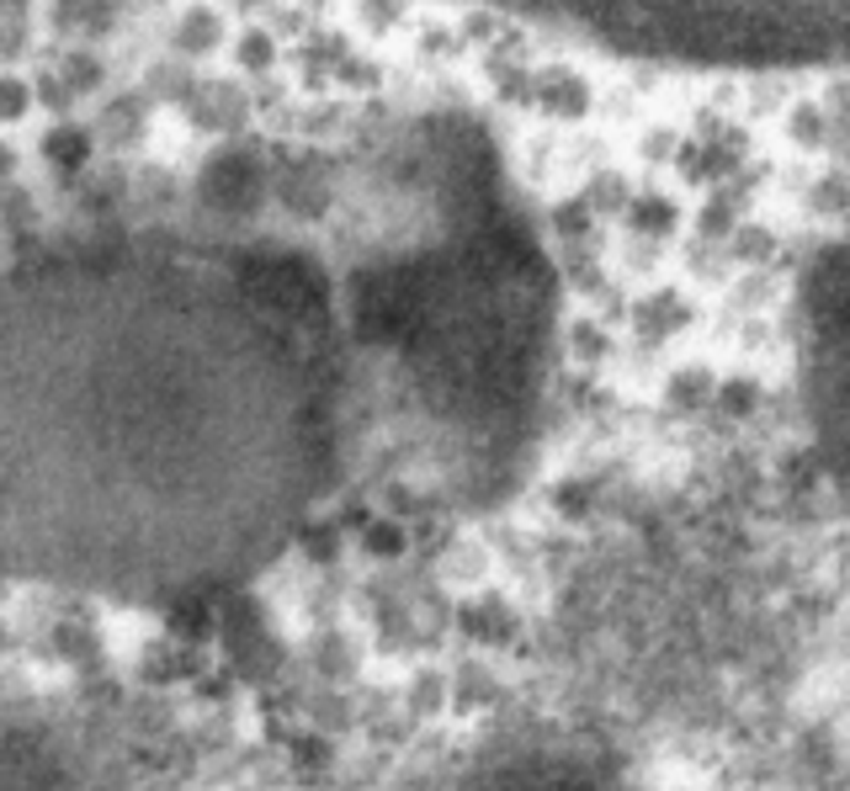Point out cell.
<instances>
[{
	"mask_svg": "<svg viewBox=\"0 0 850 791\" xmlns=\"http://www.w3.org/2000/svg\"><path fill=\"white\" fill-rule=\"evenodd\" d=\"M441 791H628L617 770L569 733H506L468 754Z\"/></svg>",
	"mask_w": 850,
	"mask_h": 791,
	"instance_id": "obj_4",
	"label": "cell"
},
{
	"mask_svg": "<svg viewBox=\"0 0 850 791\" xmlns=\"http://www.w3.org/2000/svg\"><path fill=\"white\" fill-rule=\"evenodd\" d=\"M0 791H107V749L49 701H0Z\"/></svg>",
	"mask_w": 850,
	"mask_h": 791,
	"instance_id": "obj_3",
	"label": "cell"
},
{
	"mask_svg": "<svg viewBox=\"0 0 850 791\" xmlns=\"http://www.w3.org/2000/svg\"><path fill=\"white\" fill-rule=\"evenodd\" d=\"M447 357L420 118L64 229L0 266V569L144 605L229 590L340 479H414Z\"/></svg>",
	"mask_w": 850,
	"mask_h": 791,
	"instance_id": "obj_1",
	"label": "cell"
},
{
	"mask_svg": "<svg viewBox=\"0 0 850 791\" xmlns=\"http://www.w3.org/2000/svg\"><path fill=\"white\" fill-rule=\"evenodd\" d=\"M537 22L590 32L617 49L649 53H723L754 43V6L771 0H479Z\"/></svg>",
	"mask_w": 850,
	"mask_h": 791,
	"instance_id": "obj_2",
	"label": "cell"
}]
</instances>
